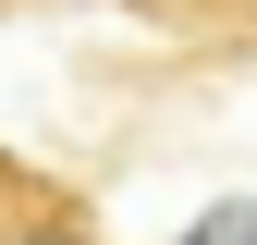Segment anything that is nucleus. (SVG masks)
Segmentation results:
<instances>
[{"label":"nucleus","instance_id":"obj_1","mask_svg":"<svg viewBox=\"0 0 257 245\" xmlns=\"http://www.w3.org/2000/svg\"><path fill=\"white\" fill-rule=\"evenodd\" d=\"M0 245H98V221L37 172H0Z\"/></svg>","mask_w":257,"mask_h":245},{"label":"nucleus","instance_id":"obj_2","mask_svg":"<svg viewBox=\"0 0 257 245\" xmlns=\"http://www.w3.org/2000/svg\"><path fill=\"white\" fill-rule=\"evenodd\" d=\"M172 245H257V196H220L208 221H184Z\"/></svg>","mask_w":257,"mask_h":245},{"label":"nucleus","instance_id":"obj_3","mask_svg":"<svg viewBox=\"0 0 257 245\" xmlns=\"http://www.w3.org/2000/svg\"><path fill=\"white\" fill-rule=\"evenodd\" d=\"M0 13H13V0H0Z\"/></svg>","mask_w":257,"mask_h":245}]
</instances>
